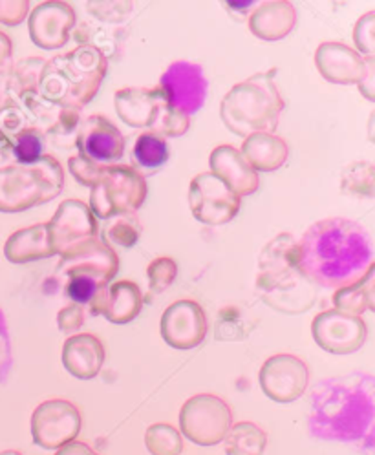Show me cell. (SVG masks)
<instances>
[{"label": "cell", "mask_w": 375, "mask_h": 455, "mask_svg": "<svg viewBox=\"0 0 375 455\" xmlns=\"http://www.w3.org/2000/svg\"><path fill=\"white\" fill-rule=\"evenodd\" d=\"M105 236L112 245L134 247L141 238V223L136 212L117 214L108 220L105 227Z\"/></svg>", "instance_id": "d6a6232c"}, {"label": "cell", "mask_w": 375, "mask_h": 455, "mask_svg": "<svg viewBox=\"0 0 375 455\" xmlns=\"http://www.w3.org/2000/svg\"><path fill=\"white\" fill-rule=\"evenodd\" d=\"M53 455H100L96 450H92L88 444L79 443V441H72L68 444H65L62 448L57 450V453Z\"/></svg>", "instance_id": "bcb514c9"}, {"label": "cell", "mask_w": 375, "mask_h": 455, "mask_svg": "<svg viewBox=\"0 0 375 455\" xmlns=\"http://www.w3.org/2000/svg\"><path fill=\"white\" fill-rule=\"evenodd\" d=\"M373 29H375V12H366L355 24L354 41L363 57H373ZM357 52V53H359Z\"/></svg>", "instance_id": "ab89813d"}, {"label": "cell", "mask_w": 375, "mask_h": 455, "mask_svg": "<svg viewBox=\"0 0 375 455\" xmlns=\"http://www.w3.org/2000/svg\"><path fill=\"white\" fill-rule=\"evenodd\" d=\"M98 282H93L92 278L86 276H72L68 278V283L65 287V295L77 306L90 304L96 295L100 292Z\"/></svg>", "instance_id": "f35d334b"}, {"label": "cell", "mask_w": 375, "mask_h": 455, "mask_svg": "<svg viewBox=\"0 0 375 455\" xmlns=\"http://www.w3.org/2000/svg\"><path fill=\"white\" fill-rule=\"evenodd\" d=\"M278 70L269 68L235 84L222 100L220 116L233 134L247 138L257 132L273 134L286 101L276 88Z\"/></svg>", "instance_id": "5b68a950"}, {"label": "cell", "mask_w": 375, "mask_h": 455, "mask_svg": "<svg viewBox=\"0 0 375 455\" xmlns=\"http://www.w3.org/2000/svg\"><path fill=\"white\" fill-rule=\"evenodd\" d=\"M257 289L266 306L288 315L314 307L319 289L297 267V240L290 233L273 238L259 256Z\"/></svg>", "instance_id": "3957f363"}, {"label": "cell", "mask_w": 375, "mask_h": 455, "mask_svg": "<svg viewBox=\"0 0 375 455\" xmlns=\"http://www.w3.org/2000/svg\"><path fill=\"white\" fill-rule=\"evenodd\" d=\"M240 152L257 172L278 171L286 164L290 156L288 143L283 138L267 132H257L243 138Z\"/></svg>", "instance_id": "d4e9b609"}, {"label": "cell", "mask_w": 375, "mask_h": 455, "mask_svg": "<svg viewBox=\"0 0 375 455\" xmlns=\"http://www.w3.org/2000/svg\"><path fill=\"white\" fill-rule=\"evenodd\" d=\"M0 455H22V453L17 450H4V451H0Z\"/></svg>", "instance_id": "c3c4849f"}, {"label": "cell", "mask_w": 375, "mask_h": 455, "mask_svg": "<svg viewBox=\"0 0 375 455\" xmlns=\"http://www.w3.org/2000/svg\"><path fill=\"white\" fill-rule=\"evenodd\" d=\"M12 53H13V44L12 39L0 31V62H6L12 60Z\"/></svg>", "instance_id": "7dc6e473"}, {"label": "cell", "mask_w": 375, "mask_h": 455, "mask_svg": "<svg viewBox=\"0 0 375 455\" xmlns=\"http://www.w3.org/2000/svg\"><path fill=\"white\" fill-rule=\"evenodd\" d=\"M247 22L253 36L275 43L291 34L297 24V10L288 0H267V3L255 4Z\"/></svg>", "instance_id": "cb8c5ba5"}, {"label": "cell", "mask_w": 375, "mask_h": 455, "mask_svg": "<svg viewBox=\"0 0 375 455\" xmlns=\"http://www.w3.org/2000/svg\"><path fill=\"white\" fill-rule=\"evenodd\" d=\"M315 64L331 84H361L373 70V57H363L345 43L326 41L315 52Z\"/></svg>", "instance_id": "ac0fdd59"}, {"label": "cell", "mask_w": 375, "mask_h": 455, "mask_svg": "<svg viewBox=\"0 0 375 455\" xmlns=\"http://www.w3.org/2000/svg\"><path fill=\"white\" fill-rule=\"evenodd\" d=\"M309 434L323 441L361 444L368 453L375 444V379L354 371L321 380L311 389Z\"/></svg>", "instance_id": "7a4b0ae2"}, {"label": "cell", "mask_w": 375, "mask_h": 455, "mask_svg": "<svg viewBox=\"0 0 375 455\" xmlns=\"http://www.w3.org/2000/svg\"><path fill=\"white\" fill-rule=\"evenodd\" d=\"M211 172L220 178L236 196H251L260 187L259 172L247 164L242 152L231 145L216 147L209 156Z\"/></svg>", "instance_id": "44dd1931"}, {"label": "cell", "mask_w": 375, "mask_h": 455, "mask_svg": "<svg viewBox=\"0 0 375 455\" xmlns=\"http://www.w3.org/2000/svg\"><path fill=\"white\" fill-rule=\"evenodd\" d=\"M222 443L227 455H262L267 444V435L253 422H236Z\"/></svg>", "instance_id": "f1b7e54d"}, {"label": "cell", "mask_w": 375, "mask_h": 455, "mask_svg": "<svg viewBox=\"0 0 375 455\" xmlns=\"http://www.w3.org/2000/svg\"><path fill=\"white\" fill-rule=\"evenodd\" d=\"M76 20V12L70 4L60 3V0H48L34 12H29V37L43 50H59L68 43Z\"/></svg>", "instance_id": "d6986e66"}, {"label": "cell", "mask_w": 375, "mask_h": 455, "mask_svg": "<svg viewBox=\"0 0 375 455\" xmlns=\"http://www.w3.org/2000/svg\"><path fill=\"white\" fill-rule=\"evenodd\" d=\"M8 150L17 161L15 165H36L46 156V136L41 128L29 124L10 141Z\"/></svg>", "instance_id": "f546056e"}, {"label": "cell", "mask_w": 375, "mask_h": 455, "mask_svg": "<svg viewBox=\"0 0 375 455\" xmlns=\"http://www.w3.org/2000/svg\"><path fill=\"white\" fill-rule=\"evenodd\" d=\"M65 187V171L53 156L36 165L0 169V212H24L57 198Z\"/></svg>", "instance_id": "8992f818"}, {"label": "cell", "mask_w": 375, "mask_h": 455, "mask_svg": "<svg viewBox=\"0 0 375 455\" xmlns=\"http://www.w3.org/2000/svg\"><path fill=\"white\" fill-rule=\"evenodd\" d=\"M148 276V297L150 300L154 295H162V292L176 280L178 276V266L172 258H156L147 267Z\"/></svg>", "instance_id": "d590c367"}, {"label": "cell", "mask_w": 375, "mask_h": 455, "mask_svg": "<svg viewBox=\"0 0 375 455\" xmlns=\"http://www.w3.org/2000/svg\"><path fill=\"white\" fill-rule=\"evenodd\" d=\"M340 187L342 192L350 194V196L373 198V165L368 161H357V164L348 165L342 171Z\"/></svg>", "instance_id": "836d02e7"}, {"label": "cell", "mask_w": 375, "mask_h": 455, "mask_svg": "<svg viewBox=\"0 0 375 455\" xmlns=\"http://www.w3.org/2000/svg\"><path fill=\"white\" fill-rule=\"evenodd\" d=\"M81 124V110L76 108H60L53 124L46 130L44 136L53 138L55 141H65L72 134L77 136V128Z\"/></svg>", "instance_id": "74e56055"}, {"label": "cell", "mask_w": 375, "mask_h": 455, "mask_svg": "<svg viewBox=\"0 0 375 455\" xmlns=\"http://www.w3.org/2000/svg\"><path fill=\"white\" fill-rule=\"evenodd\" d=\"M160 331L171 347L195 349L207 337L205 311L195 300H176L164 311Z\"/></svg>", "instance_id": "e0dca14e"}, {"label": "cell", "mask_w": 375, "mask_h": 455, "mask_svg": "<svg viewBox=\"0 0 375 455\" xmlns=\"http://www.w3.org/2000/svg\"><path fill=\"white\" fill-rule=\"evenodd\" d=\"M158 90L165 105L183 116L196 114L207 100V79L200 64L176 60L165 70Z\"/></svg>", "instance_id": "8fae6325"}, {"label": "cell", "mask_w": 375, "mask_h": 455, "mask_svg": "<svg viewBox=\"0 0 375 455\" xmlns=\"http://www.w3.org/2000/svg\"><path fill=\"white\" fill-rule=\"evenodd\" d=\"M81 425V413L76 404L65 399H52L41 403L31 415V435L41 448L59 450L77 439Z\"/></svg>", "instance_id": "9c48e42d"}, {"label": "cell", "mask_w": 375, "mask_h": 455, "mask_svg": "<svg viewBox=\"0 0 375 455\" xmlns=\"http://www.w3.org/2000/svg\"><path fill=\"white\" fill-rule=\"evenodd\" d=\"M147 198V181L129 165L105 167L90 192V211L101 220L136 212Z\"/></svg>", "instance_id": "52a82bcc"}, {"label": "cell", "mask_w": 375, "mask_h": 455, "mask_svg": "<svg viewBox=\"0 0 375 455\" xmlns=\"http://www.w3.org/2000/svg\"><path fill=\"white\" fill-rule=\"evenodd\" d=\"M233 427L229 404L211 394H200L185 401L180 411V428L185 439L198 446L222 443Z\"/></svg>", "instance_id": "ba28073f"}, {"label": "cell", "mask_w": 375, "mask_h": 455, "mask_svg": "<svg viewBox=\"0 0 375 455\" xmlns=\"http://www.w3.org/2000/svg\"><path fill=\"white\" fill-rule=\"evenodd\" d=\"M107 70L108 57L100 48L79 44L46 60L37 92L55 107L83 110L98 95Z\"/></svg>", "instance_id": "277c9868"}, {"label": "cell", "mask_w": 375, "mask_h": 455, "mask_svg": "<svg viewBox=\"0 0 375 455\" xmlns=\"http://www.w3.org/2000/svg\"><path fill=\"white\" fill-rule=\"evenodd\" d=\"M242 198L212 172H202L189 185L193 216L205 225H226L240 211Z\"/></svg>", "instance_id": "30bf717a"}, {"label": "cell", "mask_w": 375, "mask_h": 455, "mask_svg": "<svg viewBox=\"0 0 375 455\" xmlns=\"http://www.w3.org/2000/svg\"><path fill=\"white\" fill-rule=\"evenodd\" d=\"M333 304L337 311L347 315L361 316L366 311H373V271H370L361 282L337 289L333 295Z\"/></svg>", "instance_id": "83f0119b"}, {"label": "cell", "mask_w": 375, "mask_h": 455, "mask_svg": "<svg viewBox=\"0 0 375 455\" xmlns=\"http://www.w3.org/2000/svg\"><path fill=\"white\" fill-rule=\"evenodd\" d=\"M48 227V242L53 254H65L76 245L100 238L98 235V220L92 214L90 207L81 200L62 202Z\"/></svg>", "instance_id": "7c38bea8"}, {"label": "cell", "mask_w": 375, "mask_h": 455, "mask_svg": "<svg viewBox=\"0 0 375 455\" xmlns=\"http://www.w3.org/2000/svg\"><path fill=\"white\" fill-rule=\"evenodd\" d=\"M29 13L28 0H0V24L19 26Z\"/></svg>", "instance_id": "b9f144b4"}, {"label": "cell", "mask_w": 375, "mask_h": 455, "mask_svg": "<svg viewBox=\"0 0 375 455\" xmlns=\"http://www.w3.org/2000/svg\"><path fill=\"white\" fill-rule=\"evenodd\" d=\"M103 363L105 347L96 335L77 333L68 337L62 344V366L79 380L96 379L103 368Z\"/></svg>", "instance_id": "7402d4cb"}, {"label": "cell", "mask_w": 375, "mask_h": 455, "mask_svg": "<svg viewBox=\"0 0 375 455\" xmlns=\"http://www.w3.org/2000/svg\"><path fill=\"white\" fill-rule=\"evenodd\" d=\"M191 126L189 116H183L178 110L165 105V101L160 105L158 114L154 117V123L150 124V132L160 134L162 138H180L183 136Z\"/></svg>", "instance_id": "e575fe53"}, {"label": "cell", "mask_w": 375, "mask_h": 455, "mask_svg": "<svg viewBox=\"0 0 375 455\" xmlns=\"http://www.w3.org/2000/svg\"><path fill=\"white\" fill-rule=\"evenodd\" d=\"M68 169H70V174H72L83 187H90V188L98 183L100 176H101L103 171H105V167L92 164V161L81 157L79 154L74 156V157H70Z\"/></svg>", "instance_id": "60d3db41"}, {"label": "cell", "mask_w": 375, "mask_h": 455, "mask_svg": "<svg viewBox=\"0 0 375 455\" xmlns=\"http://www.w3.org/2000/svg\"><path fill=\"white\" fill-rule=\"evenodd\" d=\"M12 370V344L4 315L0 313V382H4Z\"/></svg>", "instance_id": "ee69618b"}, {"label": "cell", "mask_w": 375, "mask_h": 455, "mask_svg": "<svg viewBox=\"0 0 375 455\" xmlns=\"http://www.w3.org/2000/svg\"><path fill=\"white\" fill-rule=\"evenodd\" d=\"M119 269V258L116 251L101 242L100 238H93L83 242L70 249L68 252L60 254L59 273L72 276H86L93 282H98L100 287H107L112 278L117 275Z\"/></svg>", "instance_id": "9a60e30c"}, {"label": "cell", "mask_w": 375, "mask_h": 455, "mask_svg": "<svg viewBox=\"0 0 375 455\" xmlns=\"http://www.w3.org/2000/svg\"><path fill=\"white\" fill-rule=\"evenodd\" d=\"M162 92L148 86H129L114 93V107L123 123L132 128H150L160 105Z\"/></svg>", "instance_id": "603a6c76"}, {"label": "cell", "mask_w": 375, "mask_h": 455, "mask_svg": "<svg viewBox=\"0 0 375 455\" xmlns=\"http://www.w3.org/2000/svg\"><path fill=\"white\" fill-rule=\"evenodd\" d=\"M311 335L326 353L350 355L364 346L368 328L361 316L328 309L319 313L311 322Z\"/></svg>", "instance_id": "4fadbf2b"}, {"label": "cell", "mask_w": 375, "mask_h": 455, "mask_svg": "<svg viewBox=\"0 0 375 455\" xmlns=\"http://www.w3.org/2000/svg\"><path fill=\"white\" fill-rule=\"evenodd\" d=\"M79 156L92 164L110 167L124 154V138L121 130L105 116H90L81 121L76 136Z\"/></svg>", "instance_id": "2e32d148"}, {"label": "cell", "mask_w": 375, "mask_h": 455, "mask_svg": "<svg viewBox=\"0 0 375 455\" xmlns=\"http://www.w3.org/2000/svg\"><path fill=\"white\" fill-rule=\"evenodd\" d=\"M145 446L150 455H180L183 451V437L172 425L156 422L145 432Z\"/></svg>", "instance_id": "1f68e13d"}, {"label": "cell", "mask_w": 375, "mask_h": 455, "mask_svg": "<svg viewBox=\"0 0 375 455\" xmlns=\"http://www.w3.org/2000/svg\"><path fill=\"white\" fill-rule=\"evenodd\" d=\"M34 124L29 123V117L26 112L17 107V105H6L3 110H0V145L8 147L10 141L24 130L26 126Z\"/></svg>", "instance_id": "8d00e7d4"}, {"label": "cell", "mask_w": 375, "mask_h": 455, "mask_svg": "<svg viewBox=\"0 0 375 455\" xmlns=\"http://www.w3.org/2000/svg\"><path fill=\"white\" fill-rule=\"evenodd\" d=\"M259 382L267 399L288 404L300 399L309 384V370L295 355H273L260 368Z\"/></svg>", "instance_id": "5bb4252c"}, {"label": "cell", "mask_w": 375, "mask_h": 455, "mask_svg": "<svg viewBox=\"0 0 375 455\" xmlns=\"http://www.w3.org/2000/svg\"><path fill=\"white\" fill-rule=\"evenodd\" d=\"M46 60L43 57H26L12 68L10 93L20 100L26 93H36L39 90V79Z\"/></svg>", "instance_id": "4dcf8cb0"}, {"label": "cell", "mask_w": 375, "mask_h": 455, "mask_svg": "<svg viewBox=\"0 0 375 455\" xmlns=\"http://www.w3.org/2000/svg\"><path fill=\"white\" fill-rule=\"evenodd\" d=\"M84 323V311H83V306H77V304H72V306H67L62 307L59 313H57V326L62 333H76L83 328Z\"/></svg>", "instance_id": "7bdbcfd3"}, {"label": "cell", "mask_w": 375, "mask_h": 455, "mask_svg": "<svg viewBox=\"0 0 375 455\" xmlns=\"http://www.w3.org/2000/svg\"><path fill=\"white\" fill-rule=\"evenodd\" d=\"M13 64L12 60L0 62V110L10 105V76H12Z\"/></svg>", "instance_id": "f6af8a7d"}, {"label": "cell", "mask_w": 375, "mask_h": 455, "mask_svg": "<svg viewBox=\"0 0 375 455\" xmlns=\"http://www.w3.org/2000/svg\"><path fill=\"white\" fill-rule=\"evenodd\" d=\"M297 267L317 287H350L375 269L371 238L354 220H321L297 242Z\"/></svg>", "instance_id": "6da1fadb"}, {"label": "cell", "mask_w": 375, "mask_h": 455, "mask_svg": "<svg viewBox=\"0 0 375 455\" xmlns=\"http://www.w3.org/2000/svg\"><path fill=\"white\" fill-rule=\"evenodd\" d=\"M145 304L143 292L138 283L123 280L112 285L101 287L90 302V313L93 316L103 315L112 323H129L141 313Z\"/></svg>", "instance_id": "ffe728a7"}, {"label": "cell", "mask_w": 375, "mask_h": 455, "mask_svg": "<svg viewBox=\"0 0 375 455\" xmlns=\"http://www.w3.org/2000/svg\"><path fill=\"white\" fill-rule=\"evenodd\" d=\"M4 256L12 264H29L55 256L48 242L46 223H37L15 231L4 243Z\"/></svg>", "instance_id": "484cf974"}, {"label": "cell", "mask_w": 375, "mask_h": 455, "mask_svg": "<svg viewBox=\"0 0 375 455\" xmlns=\"http://www.w3.org/2000/svg\"><path fill=\"white\" fill-rule=\"evenodd\" d=\"M169 157H171V152H169L167 140L162 138L160 134L150 132V130L141 132L136 138V143L131 154L132 165H134L132 169L143 178L158 172L167 164Z\"/></svg>", "instance_id": "4316f807"}]
</instances>
